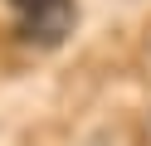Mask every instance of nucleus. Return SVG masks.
<instances>
[{"instance_id":"1","label":"nucleus","mask_w":151,"mask_h":146,"mask_svg":"<svg viewBox=\"0 0 151 146\" xmlns=\"http://www.w3.org/2000/svg\"><path fill=\"white\" fill-rule=\"evenodd\" d=\"M10 10L20 24V39H29V44H63L78 19L73 0H10Z\"/></svg>"}]
</instances>
